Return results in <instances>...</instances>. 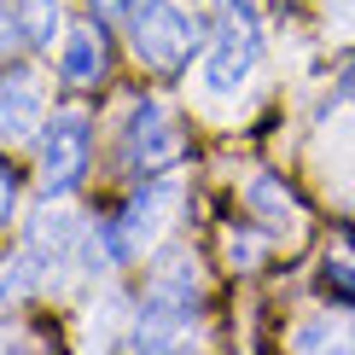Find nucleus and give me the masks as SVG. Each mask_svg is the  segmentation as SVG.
<instances>
[{
    "mask_svg": "<svg viewBox=\"0 0 355 355\" xmlns=\"http://www.w3.org/2000/svg\"><path fill=\"white\" fill-rule=\"evenodd\" d=\"M175 198H181V181H146L135 198L123 204V216L105 221V227L94 233V239L105 245V262H111V268H116V262H128V257H140V250L164 233V221L175 216Z\"/></svg>",
    "mask_w": 355,
    "mask_h": 355,
    "instance_id": "20e7f679",
    "label": "nucleus"
},
{
    "mask_svg": "<svg viewBox=\"0 0 355 355\" xmlns=\"http://www.w3.org/2000/svg\"><path fill=\"white\" fill-rule=\"evenodd\" d=\"M87 6H94V18L105 24V18H128V6H135V0H87Z\"/></svg>",
    "mask_w": 355,
    "mask_h": 355,
    "instance_id": "dca6fc26",
    "label": "nucleus"
},
{
    "mask_svg": "<svg viewBox=\"0 0 355 355\" xmlns=\"http://www.w3.org/2000/svg\"><path fill=\"white\" fill-rule=\"evenodd\" d=\"M105 35H99V24H76L64 35V53H58V76H64L70 87H94L105 82Z\"/></svg>",
    "mask_w": 355,
    "mask_h": 355,
    "instance_id": "6e6552de",
    "label": "nucleus"
},
{
    "mask_svg": "<svg viewBox=\"0 0 355 355\" xmlns=\"http://www.w3.org/2000/svg\"><path fill=\"white\" fill-rule=\"evenodd\" d=\"M12 216H18V175L0 164V227H6Z\"/></svg>",
    "mask_w": 355,
    "mask_h": 355,
    "instance_id": "4468645a",
    "label": "nucleus"
},
{
    "mask_svg": "<svg viewBox=\"0 0 355 355\" xmlns=\"http://www.w3.org/2000/svg\"><path fill=\"white\" fill-rule=\"evenodd\" d=\"M128 47L140 53V64H152L157 76H181L187 58L198 53V24L175 0H135L128 6Z\"/></svg>",
    "mask_w": 355,
    "mask_h": 355,
    "instance_id": "7ed1b4c3",
    "label": "nucleus"
},
{
    "mask_svg": "<svg viewBox=\"0 0 355 355\" xmlns=\"http://www.w3.org/2000/svg\"><path fill=\"white\" fill-rule=\"evenodd\" d=\"M41 116H47V105H41V82L35 70H6L0 76V146H18L29 135H41Z\"/></svg>",
    "mask_w": 355,
    "mask_h": 355,
    "instance_id": "0eeeda50",
    "label": "nucleus"
},
{
    "mask_svg": "<svg viewBox=\"0 0 355 355\" xmlns=\"http://www.w3.org/2000/svg\"><path fill=\"white\" fill-rule=\"evenodd\" d=\"M245 198H250V210L268 221V227H291V233L303 227V204H297V192L279 181V175H250Z\"/></svg>",
    "mask_w": 355,
    "mask_h": 355,
    "instance_id": "1a4fd4ad",
    "label": "nucleus"
},
{
    "mask_svg": "<svg viewBox=\"0 0 355 355\" xmlns=\"http://www.w3.org/2000/svg\"><path fill=\"white\" fill-rule=\"evenodd\" d=\"M18 35H24V24L12 18L6 6H0V64H6V58H12V47H18Z\"/></svg>",
    "mask_w": 355,
    "mask_h": 355,
    "instance_id": "2eb2a0df",
    "label": "nucleus"
},
{
    "mask_svg": "<svg viewBox=\"0 0 355 355\" xmlns=\"http://www.w3.org/2000/svg\"><path fill=\"white\" fill-rule=\"evenodd\" d=\"M262 257H268V245H262L257 233H227V262L233 268H257Z\"/></svg>",
    "mask_w": 355,
    "mask_h": 355,
    "instance_id": "f8f14e48",
    "label": "nucleus"
},
{
    "mask_svg": "<svg viewBox=\"0 0 355 355\" xmlns=\"http://www.w3.org/2000/svg\"><path fill=\"white\" fill-rule=\"evenodd\" d=\"M320 279H327V291H332L338 303L355 309V262H327V274H320Z\"/></svg>",
    "mask_w": 355,
    "mask_h": 355,
    "instance_id": "ddd939ff",
    "label": "nucleus"
},
{
    "mask_svg": "<svg viewBox=\"0 0 355 355\" xmlns=\"http://www.w3.org/2000/svg\"><path fill=\"white\" fill-rule=\"evenodd\" d=\"M123 157L135 169H169L175 157H181V123H175V111L164 99H135V111H128L123 123Z\"/></svg>",
    "mask_w": 355,
    "mask_h": 355,
    "instance_id": "423d86ee",
    "label": "nucleus"
},
{
    "mask_svg": "<svg viewBox=\"0 0 355 355\" xmlns=\"http://www.w3.org/2000/svg\"><path fill=\"white\" fill-rule=\"evenodd\" d=\"M327 344H355L349 327H327V320H309V327H297V349H327Z\"/></svg>",
    "mask_w": 355,
    "mask_h": 355,
    "instance_id": "9b49d317",
    "label": "nucleus"
},
{
    "mask_svg": "<svg viewBox=\"0 0 355 355\" xmlns=\"http://www.w3.org/2000/svg\"><path fill=\"white\" fill-rule=\"evenodd\" d=\"M257 58H262L257 0H221L216 41H210V58H204V94H239L257 70Z\"/></svg>",
    "mask_w": 355,
    "mask_h": 355,
    "instance_id": "f03ea898",
    "label": "nucleus"
},
{
    "mask_svg": "<svg viewBox=\"0 0 355 355\" xmlns=\"http://www.w3.org/2000/svg\"><path fill=\"white\" fill-rule=\"evenodd\" d=\"M87 152H94V128L82 111H58L53 123H41V192L47 198L76 192L87 175Z\"/></svg>",
    "mask_w": 355,
    "mask_h": 355,
    "instance_id": "39448f33",
    "label": "nucleus"
},
{
    "mask_svg": "<svg viewBox=\"0 0 355 355\" xmlns=\"http://www.w3.org/2000/svg\"><path fill=\"white\" fill-rule=\"evenodd\" d=\"M24 41L29 47H53V29H58V0H24L18 6Z\"/></svg>",
    "mask_w": 355,
    "mask_h": 355,
    "instance_id": "9d476101",
    "label": "nucleus"
},
{
    "mask_svg": "<svg viewBox=\"0 0 355 355\" xmlns=\"http://www.w3.org/2000/svg\"><path fill=\"white\" fill-rule=\"evenodd\" d=\"M204 279H198V262L192 257H175L152 274L146 286V303H140V320H135V344L140 349H181L192 344V315H198V297H204Z\"/></svg>",
    "mask_w": 355,
    "mask_h": 355,
    "instance_id": "f257e3e1",
    "label": "nucleus"
}]
</instances>
